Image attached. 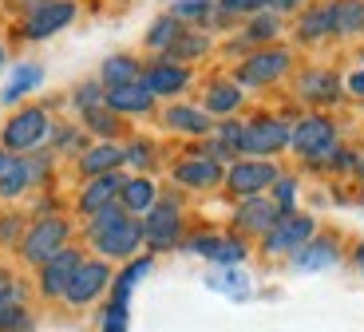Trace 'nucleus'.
I'll return each mask as SVG.
<instances>
[{"instance_id": "43", "label": "nucleus", "mask_w": 364, "mask_h": 332, "mask_svg": "<svg viewBox=\"0 0 364 332\" xmlns=\"http://www.w3.org/2000/svg\"><path fill=\"white\" fill-rule=\"evenodd\" d=\"M262 4L273 12V16H277V12H293V9H301V0H262Z\"/></svg>"}, {"instance_id": "4", "label": "nucleus", "mask_w": 364, "mask_h": 332, "mask_svg": "<svg viewBox=\"0 0 364 332\" xmlns=\"http://www.w3.org/2000/svg\"><path fill=\"white\" fill-rule=\"evenodd\" d=\"M68 234H72V225H68L64 218H40V222H32V230L24 234L20 253H24V261H32V265H44V261H52L60 250H68Z\"/></svg>"}, {"instance_id": "7", "label": "nucleus", "mask_w": 364, "mask_h": 332, "mask_svg": "<svg viewBox=\"0 0 364 332\" xmlns=\"http://www.w3.org/2000/svg\"><path fill=\"white\" fill-rule=\"evenodd\" d=\"M282 178V174H277V166H273V162H234V166H230L226 171V186H230V194H237V198H257L262 194V190H269L273 182Z\"/></svg>"}, {"instance_id": "8", "label": "nucleus", "mask_w": 364, "mask_h": 332, "mask_svg": "<svg viewBox=\"0 0 364 332\" xmlns=\"http://www.w3.org/2000/svg\"><path fill=\"white\" fill-rule=\"evenodd\" d=\"M182 234V214L174 202H155L143 218V242L151 250H171Z\"/></svg>"}, {"instance_id": "46", "label": "nucleus", "mask_w": 364, "mask_h": 332, "mask_svg": "<svg viewBox=\"0 0 364 332\" xmlns=\"http://www.w3.org/2000/svg\"><path fill=\"white\" fill-rule=\"evenodd\" d=\"M4 60H9V52H4V44H0V68H4Z\"/></svg>"}, {"instance_id": "19", "label": "nucleus", "mask_w": 364, "mask_h": 332, "mask_svg": "<svg viewBox=\"0 0 364 332\" xmlns=\"http://www.w3.org/2000/svg\"><path fill=\"white\" fill-rule=\"evenodd\" d=\"M119 166H123V146H115V143L91 146V151H83V159H80V171L87 174V178H100V174H115Z\"/></svg>"}, {"instance_id": "23", "label": "nucleus", "mask_w": 364, "mask_h": 332, "mask_svg": "<svg viewBox=\"0 0 364 332\" xmlns=\"http://www.w3.org/2000/svg\"><path fill=\"white\" fill-rule=\"evenodd\" d=\"M135 80H143V72H139V60H131V55H107V60H103V72H100L103 91L123 87V83H135Z\"/></svg>"}, {"instance_id": "18", "label": "nucleus", "mask_w": 364, "mask_h": 332, "mask_svg": "<svg viewBox=\"0 0 364 332\" xmlns=\"http://www.w3.org/2000/svg\"><path fill=\"white\" fill-rule=\"evenodd\" d=\"M0 332H32V321L24 313V289L0 285Z\"/></svg>"}, {"instance_id": "36", "label": "nucleus", "mask_w": 364, "mask_h": 332, "mask_svg": "<svg viewBox=\"0 0 364 332\" xmlns=\"http://www.w3.org/2000/svg\"><path fill=\"white\" fill-rule=\"evenodd\" d=\"M210 9H214V0H174L171 16L174 20H202Z\"/></svg>"}, {"instance_id": "45", "label": "nucleus", "mask_w": 364, "mask_h": 332, "mask_svg": "<svg viewBox=\"0 0 364 332\" xmlns=\"http://www.w3.org/2000/svg\"><path fill=\"white\" fill-rule=\"evenodd\" d=\"M356 265H360V273H364V245L356 250Z\"/></svg>"}, {"instance_id": "15", "label": "nucleus", "mask_w": 364, "mask_h": 332, "mask_svg": "<svg viewBox=\"0 0 364 332\" xmlns=\"http://www.w3.org/2000/svg\"><path fill=\"white\" fill-rule=\"evenodd\" d=\"M107 107L115 115H146V111L155 107V95H151V87L143 80H135V83H123V87H111Z\"/></svg>"}, {"instance_id": "2", "label": "nucleus", "mask_w": 364, "mask_h": 332, "mask_svg": "<svg viewBox=\"0 0 364 332\" xmlns=\"http://www.w3.org/2000/svg\"><path fill=\"white\" fill-rule=\"evenodd\" d=\"M289 146L301 154V159H309L313 166H333V159H337V131H333V123L321 115H309L301 119L297 127H293V139Z\"/></svg>"}, {"instance_id": "33", "label": "nucleus", "mask_w": 364, "mask_h": 332, "mask_svg": "<svg viewBox=\"0 0 364 332\" xmlns=\"http://www.w3.org/2000/svg\"><path fill=\"white\" fill-rule=\"evenodd\" d=\"M277 32H282L277 16H273V12H257V16L250 20V28H246V44H269Z\"/></svg>"}, {"instance_id": "39", "label": "nucleus", "mask_w": 364, "mask_h": 332, "mask_svg": "<svg viewBox=\"0 0 364 332\" xmlns=\"http://www.w3.org/2000/svg\"><path fill=\"white\" fill-rule=\"evenodd\" d=\"M242 135H246V123H237V119H226L218 127V143L230 146V151H242Z\"/></svg>"}, {"instance_id": "17", "label": "nucleus", "mask_w": 364, "mask_h": 332, "mask_svg": "<svg viewBox=\"0 0 364 332\" xmlns=\"http://www.w3.org/2000/svg\"><path fill=\"white\" fill-rule=\"evenodd\" d=\"M174 178H178L182 186H191V190H210V186H218L226 174H222V162L198 154V159L178 162V166H174Z\"/></svg>"}, {"instance_id": "16", "label": "nucleus", "mask_w": 364, "mask_h": 332, "mask_svg": "<svg viewBox=\"0 0 364 332\" xmlns=\"http://www.w3.org/2000/svg\"><path fill=\"white\" fill-rule=\"evenodd\" d=\"M123 182H127V178H119V171H115V174H100V178H91L87 186H83V194H80V210H83V214H100V210L115 206V202H119V190H123Z\"/></svg>"}, {"instance_id": "40", "label": "nucleus", "mask_w": 364, "mask_h": 332, "mask_svg": "<svg viewBox=\"0 0 364 332\" xmlns=\"http://www.w3.org/2000/svg\"><path fill=\"white\" fill-rule=\"evenodd\" d=\"M218 9L226 12V16H257L265 4L262 0H218Z\"/></svg>"}, {"instance_id": "42", "label": "nucleus", "mask_w": 364, "mask_h": 332, "mask_svg": "<svg viewBox=\"0 0 364 332\" xmlns=\"http://www.w3.org/2000/svg\"><path fill=\"white\" fill-rule=\"evenodd\" d=\"M242 257H246V245H242V242H230V237H222V242H218L214 261H242Z\"/></svg>"}, {"instance_id": "38", "label": "nucleus", "mask_w": 364, "mask_h": 332, "mask_svg": "<svg viewBox=\"0 0 364 332\" xmlns=\"http://www.w3.org/2000/svg\"><path fill=\"white\" fill-rule=\"evenodd\" d=\"M75 103H80V111L103 107V103H107V91H103V83H83V87L75 91Z\"/></svg>"}, {"instance_id": "37", "label": "nucleus", "mask_w": 364, "mask_h": 332, "mask_svg": "<svg viewBox=\"0 0 364 332\" xmlns=\"http://www.w3.org/2000/svg\"><path fill=\"white\" fill-rule=\"evenodd\" d=\"M293 198H297V178H277L273 182V202L282 214H293Z\"/></svg>"}, {"instance_id": "20", "label": "nucleus", "mask_w": 364, "mask_h": 332, "mask_svg": "<svg viewBox=\"0 0 364 332\" xmlns=\"http://www.w3.org/2000/svg\"><path fill=\"white\" fill-rule=\"evenodd\" d=\"M337 261V242L333 237H317V242H305L297 253H293V265L297 269H305V273H313V269H328Z\"/></svg>"}, {"instance_id": "5", "label": "nucleus", "mask_w": 364, "mask_h": 332, "mask_svg": "<svg viewBox=\"0 0 364 332\" xmlns=\"http://www.w3.org/2000/svg\"><path fill=\"white\" fill-rule=\"evenodd\" d=\"M72 20H75V0H40V4H32V12L24 20V36L48 40L55 32H64Z\"/></svg>"}, {"instance_id": "44", "label": "nucleus", "mask_w": 364, "mask_h": 332, "mask_svg": "<svg viewBox=\"0 0 364 332\" xmlns=\"http://www.w3.org/2000/svg\"><path fill=\"white\" fill-rule=\"evenodd\" d=\"M348 91L364 99V72H353V75H348Z\"/></svg>"}, {"instance_id": "6", "label": "nucleus", "mask_w": 364, "mask_h": 332, "mask_svg": "<svg viewBox=\"0 0 364 332\" xmlns=\"http://www.w3.org/2000/svg\"><path fill=\"white\" fill-rule=\"evenodd\" d=\"M293 139V127L285 119H254L242 135V154H277Z\"/></svg>"}, {"instance_id": "31", "label": "nucleus", "mask_w": 364, "mask_h": 332, "mask_svg": "<svg viewBox=\"0 0 364 332\" xmlns=\"http://www.w3.org/2000/svg\"><path fill=\"white\" fill-rule=\"evenodd\" d=\"M210 48V40L202 36V32H182L178 40L171 44V52L163 55V60H174V63H186V60H194V55H202Z\"/></svg>"}, {"instance_id": "14", "label": "nucleus", "mask_w": 364, "mask_h": 332, "mask_svg": "<svg viewBox=\"0 0 364 332\" xmlns=\"http://www.w3.org/2000/svg\"><path fill=\"white\" fill-rule=\"evenodd\" d=\"M143 83L151 87V95H178L186 83H191V68L174 60H155L143 72Z\"/></svg>"}, {"instance_id": "26", "label": "nucleus", "mask_w": 364, "mask_h": 332, "mask_svg": "<svg viewBox=\"0 0 364 332\" xmlns=\"http://www.w3.org/2000/svg\"><path fill=\"white\" fill-rule=\"evenodd\" d=\"M28 190V166L24 159L0 151V198H16Z\"/></svg>"}, {"instance_id": "13", "label": "nucleus", "mask_w": 364, "mask_h": 332, "mask_svg": "<svg viewBox=\"0 0 364 332\" xmlns=\"http://www.w3.org/2000/svg\"><path fill=\"white\" fill-rule=\"evenodd\" d=\"M277 218H282V210H277V202L273 198H242V206H237V214H234V222H237V230L242 234H269L273 225H277Z\"/></svg>"}, {"instance_id": "1", "label": "nucleus", "mask_w": 364, "mask_h": 332, "mask_svg": "<svg viewBox=\"0 0 364 332\" xmlns=\"http://www.w3.org/2000/svg\"><path fill=\"white\" fill-rule=\"evenodd\" d=\"M87 237L95 242V250H100L103 257H131V253L139 250V242H143V222H135V218L115 202V206L91 214Z\"/></svg>"}, {"instance_id": "25", "label": "nucleus", "mask_w": 364, "mask_h": 332, "mask_svg": "<svg viewBox=\"0 0 364 332\" xmlns=\"http://www.w3.org/2000/svg\"><path fill=\"white\" fill-rule=\"evenodd\" d=\"M328 12H333V32L337 36H356L364 28V0H333Z\"/></svg>"}, {"instance_id": "35", "label": "nucleus", "mask_w": 364, "mask_h": 332, "mask_svg": "<svg viewBox=\"0 0 364 332\" xmlns=\"http://www.w3.org/2000/svg\"><path fill=\"white\" fill-rule=\"evenodd\" d=\"M123 162H127V166H139V171H146V166L155 162V146L146 143V139H135V143L123 146Z\"/></svg>"}, {"instance_id": "32", "label": "nucleus", "mask_w": 364, "mask_h": 332, "mask_svg": "<svg viewBox=\"0 0 364 332\" xmlns=\"http://www.w3.org/2000/svg\"><path fill=\"white\" fill-rule=\"evenodd\" d=\"M328 32H333V12H328V4H325V9L305 12L301 24H297V36L301 40H321V36H328Z\"/></svg>"}, {"instance_id": "41", "label": "nucleus", "mask_w": 364, "mask_h": 332, "mask_svg": "<svg viewBox=\"0 0 364 332\" xmlns=\"http://www.w3.org/2000/svg\"><path fill=\"white\" fill-rule=\"evenodd\" d=\"M103 332H127V305L111 301V309L103 313Z\"/></svg>"}, {"instance_id": "3", "label": "nucleus", "mask_w": 364, "mask_h": 332, "mask_svg": "<svg viewBox=\"0 0 364 332\" xmlns=\"http://www.w3.org/2000/svg\"><path fill=\"white\" fill-rule=\"evenodd\" d=\"M48 135H52V119H48V111L44 107H20L16 115L4 123V131H0V146H4L9 154L36 151Z\"/></svg>"}, {"instance_id": "48", "label": "nucleus", "mask_w": 364, "mask_h": 332, "mask_svg": "<svg viewBox=\"0 0 364 332\" xmlns=\"http://www.w3.org/2000/svg\"><path fill=\"white\" fill-rule=\"evenodd\" d=\"M360 63H364V52H360Z\"/></svg>"}, {"instance_id": "10", "label": "nucleus", "mask_w": 364, "mask_h": 332, "mask_svg": "<svg viewBox=\"0 0 364 332\" xmlns=\"http://www.w3.org/2000/svg\"><path fill=\"white\" fill-rule=\"evenodd\" d=\"M313 237V218L305 214H282L277 225L265 234V253H297Z\"/></svg>"}, {"instance_id": "11", "label": "nucleus", "mask_w": 364, "mask_h": 332, "mask_svg": "<svg viewBox=\"0 0 364 332\" xmlns=\"http://www.w3.org/2000/svg\"><path fill=\"white\" fill-rule=\"evenodd\" d=\"M80 265H83L80 250H60L52 261L40 265V293H44V296H64Z\"/></svg>"}, {"instance_id": "29", "label": "nucleus", "mask_w": 364, "mask_h": 332, "mask_svg": "<svg viewBox=\"0 0 364 332\" xmlns=\"http://www.w3.org/2000/svg\"><path fill=\"white\" fill-rule=\"evenodd\" d=\"M40 80H44V72L32 68V63H24V68H16V75H12V83L4 87V95H0V99H4V103H20L32 87H40Z\"/></svg>"}, {"instance_id": "34", "label": "nucleus", "mask_w": 364, "mask_h": 332, "mask_svg": "<svg viewBox=\"0 0 364 332\" xmlns=\"http://www.w3.org/2000/svg\"><path fill=\"white\" fill-rule=\"evenodd\" d=\"M146 269H151V257H143V261H135V265H127V269H123V277L115 281V301H123V305H127V296H131V285H135V281L143 277Z\"/></svg>"}, {"instance_id": "9", "label": "nucleus", "mask_w": 364, "mask_h": 332, "mask_svg": "<svg viewBox=\"0 0 364 332\" xmlns=\"http://www.w3.org/2000/svg\"><path fill=\"white\" fill-rule=\"evenodd\" d=\"M285 72H289V52H285V48H262V52H254L242 68H237V83L265 87V83L282 80Z\"/></svg>"}, {"instance_id": "24", "label": "nucleus", "mask_w": 364, "mask_h": 332, "mask_svg": "<svg viewBox=\"0 0 364 332\" xmlns=\"http://www.w3.org/2000/svg\"><path fill=\"white\" fill-rule=\"evenodd\" d=\"M163 123L171 127V131H182V135H210V115L202 107H171L163 115Z\"/></svg>"}, {"instance_id": "28", "label": "nucleus", "mask_w": 364, "mask_h": 332, "mask_svg": "<svg viewBox=\"0 0 364 332\" xmlns=\"http://www.w3.org/2000/svg\"><path fill=\"white\" fill-rule=\"evenodd\" d=\"M182 36V20H174L171 12L166 16H159L155 24H151V32H146V48H155V52H171V44Z\"/></svg>"}, {"instance_id": "12", "label": "nucleus", "mask_w": 364, "mask_h": 332, "mask_svg": "<svg viewBox=\"0 0 364 332\" xmlns=\"http://www.w3.org/2000/svg\"><path fill=\"white\" fill-rule=\"evenodd\" d=\"M107 285H111L107 261H83L80 269H75V277H72V285H68L64 296L72 301V305H91V301H95Z\"/></svg>"}, {"instance_id": "30", "label": "nucleus", "mask_w": 364, "mask_h": 332, "mask_svg": "<svg viewBox=\"0 0 364 332\" xmlns=\"http://www.w3.org/2000/svg\"><path fill=\"white\" fill-rule=\"evenodd\" d=\"M83 123H87V131H95L100 139H115L119 131H123V123H119V115L103 103V107H91L83 111Z\"/></svg>"}, {"instance_id": "22", "label": "nucleus", "mask_w": 364, "mask_h": 332, "mask_svg": "<svg viewBox=\"0 0 364 332\" xmlns=\"http://www.w3.org/2000/svg\"><path fill=\"white\" fill-rule=\"evenodd\" d=\"M297 91L309 103H333V99H341V83L333 72H305L297 80Z\"/></svg>"}, {"instance_id": "21", "label": "nucleus", "mask_w": 364, "mask_h": 332, "mask_svg": "<svg viewBox=\"0 0 364 332\" xmlns=\"http://www.w3.org/2000/svg\"><path fill=\"white\" fill-rule=\"evenodd\" d=\"M155 202H159V194H155V182H151V178H127V182H123V190H119V206L127 210L131 218L146 214Z\"/></svg>"}, {"instance_id": "47", "label": "nucleus", "mask_w": 364, "mask_h": 332, "mask_svg": "<svg viewBox=\"0 0 364 332\" xmlns=\"http://www.w3.org/2000/svg\"><path fill=\"white\" fill-rule=\"evenodd\" d=\"M360 174H364V159H360Z\"/></svg>"}, {"instance_id": "27", "label": "nucleus", "mask_w": 364, "mask_h": 332, "mask_svg": "<svg viewBox=\"0 0 364 332\" xmlns=\"http://www.w3.org/2000/svg\"><path fill=\"white\" fill-rule=\"evenodd\" d=\"M237 103H242V87L237 83H210L206 91V115H230V111H237Z\"/></svg>"}]
</instances>
